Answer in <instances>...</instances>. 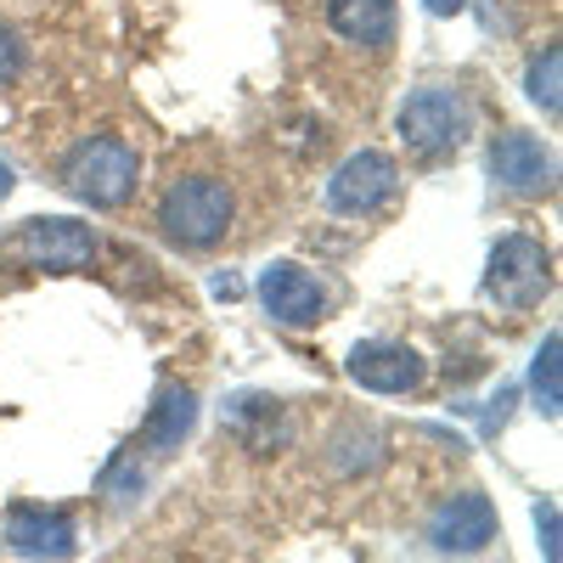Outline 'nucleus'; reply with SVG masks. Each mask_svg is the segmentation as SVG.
I'll return each instance as SVG.
<instances>
[{
    "label": "nucleus",
    "instance_id": "10",
    "mask_svg": "<svg viewBox=\"0 0 563 563\" xmlns=\"http://www.w3.org/2000/svg\"><path fill=\"white\" fill-rule=\"evenodd\" d=\"M7 541H12V552H23V558H52V563L74 558V547H79L68 512L34 507V501H18V507L7 512Z\"/></svg>",
    "mask_w": 563,
    "mask_h": 563
},
{
    "label": "nucleus",
    "instance_id": "21",
    "mask_svg": "<svg viewBox=\"0 0 563 563\" xmlns=\"http://www.w3.org/2000/svg\"><path fill=\"white\" fill-rule=\"evenodd\" d=\"M0 192H12V169L7 164H0Z\"/></svg>",
    "mask_w": 563,
    "mask_h": 563
},
{
    "label": "nucleus",
    "instance_id": "20",
    "mask_svg": "<svg viewBox=\"0 0 563 563\" xmlns=\"http://www.w3.org/2000/svg\"><path fill=\"white\" fill-rule=\"evenodd\" d=\"M422 7H429L434 18H451V12H462V7H467V0H422Z\"/></svg>",
    "mask_w": 563,
    "mask_h": 563
},
{
    "label": "nucleus",
    "instance_id": "19",
    "mask_svg": "<svg viewBox=\"0 0 563 563\" xmlns=\"http://www.w3.org/2000/svg\"><path fill=\"white\" fill-rule=\"evenodd\" d=\"M214 299H243V282L238 276H214Z\"/></svg>",
    "mask_w": 563,
    "mask_h": 563
},
{
    "label": "nucleus",
    "instance_id": "16",
    "mask_svg": "<svg viewBox=\"0 0 563 563\" xmlns=\"http://www.w3.org/2000/svg\"><path fill=\"white\" fill-rule=\"evenodd\" d=\"M536 536H541L547 563H563V558H558V501H552V496H541V501H536Z\"/></svg>",
    "mask_w": 563,
    "mask_h": 563
},
{
    "label": "nucleus",
    "instance_id": "1",
    "mask_svg": "<svg viewBox=\"0 0 563 563\" xmlns=\"http://www.w3.org/2000/svg\"><path fill=\"white\" fill-rule=\"evenodd\" d=\"M135 180H141V153L130 147L124 135L79 141L74 158L63 164V186H68L79 203H90V209H119V203H130Z\"/></svg>",
    "mask_w": 563,
    "mask_h": 563
},
{
    "label": "nucleus",
    "instance_id": "8",
    "mask_svg": "<svg viewBox=\"0 0 563 563\" xmlns=\"http://www.w3.org/2000/svg\"><path fill=\"white\" fill-rule=\"evenodd\" d=\"M344 366H350V378H355L361 389H372V395H406V389L422 384V372H429L417 350H406V344H384V339L355 344Z\"/></svg>",
    "mask_w": 563,
    "mask_h": 563
},
{
    "label": "nucleus",
    "instance_id": "12",
    "mask_svg": "<svg viewBox=\"0 0 563 563\" xmlns=\"http://www.w3.org/2000/svg\"><path fill=\"white\" fill-rule=\"evenodd\" d=\"M327 23L350 45H389L395 40V0H327Z\"/></svg>",
    "mask_w": 563,
    "mask_h": 563
},
{
    "label": "nucleus",
    "instance_id": "7",
    "mask_svg": "<svg viewBox=\"0 0 563 563\" xmlns=\"http://www.w3.org/2000/svg\"><path fill=\"white\" fill-rule=\"evenodd\" d=\"M260 299H265V310H271L282 327H310V321H321V310H327L321 276L305 271V265H294V260H276V265L260 271Z\"/></svg>",
    "mask_w": 563,
    "mask_h": 563
},
{
    "label": "nucleus",
    "instance_id": "2",
    "mask_svg": "<svg viewBox=\"0 0 563 563\" xmlns=\"http://www.w3.org/2000/svg\"><path fill=\"white\" fill-rule=\"evenodd\" d=\"M231 214H238V203H231V186L214 180V175H186L175 180L164 192V231L180 243V249H214L225 231H231Z\"/></svg>",
    "mask_w": 563,
    "mask_h": 563
},
{
    "label": "nucleus",
    "instance_id": "4",
    "mask_svg": "<svg viewBox=\"0 0 563 563\" xmlns=\"http://www.w3.org/2000/svg\"><path fill=\"white\" fill-rule=\"evenodd\" d=\"M552 288V260L536 238H501L490 249V265H485V294L501 305V310H530L541 305Z\"/></svg>",
    "mask_w": 563,
    "mask_h": 563
},
{
    "label": "nucleus",
    "instance_id": "17",
    "mask_svg": "<svg viewBox=\"0 0 563 563\" xmlns=\"http://www.w3.org/2000/svg\"><path fill=\"white\" fill-rule=\"evenodd\" d=\"M102 490H108V496H135V490H141V467H135V456H113Z\"/></svg>",
    "mask_w": 563,
    "mask_h": 563
},
{
    "label": "nucleus",
    "instance_id": "5",
    "mask_svg": "<svg viewBox=\"0 0 563 563\" xmlns=\"http://www.w3.org/2000/svg\"><path fill=\"white\" fill-rule=\"evenodd\" d=\"M7 254L29 271H79L97 254V238H90V225L52 214V220H23L18 238L7 243Z\"/></svg>",
    "mask_w": 563,
    "mask_h": 563
},
{
    "label": "nucleus",
    "instance_id": "13",
    "mask_svg": "<svg viewBox=\"0 0 563 563\" xmlns=\"http://www.w3.org/2000/svg\"><path fill=\"white\" fill-rule=\"evenodd\" d=\"M192 422H198V395L192 389H164L158 406L147 411V422H141V445H147L153 456L180 451V440L192 434Z\"/></svg>",
    "mask_w": 563,
    "mask_h": 563
},
{
    "label": "nucleus",
    "instance_id": "3",
    "mask_svg": "<svg viewBox=\"0 0 563 563\" xmlns=\"http://www.w3.org/2000/svg\"><path fill=\"white\" fill-rule=\"evenodd\" d=\"M400 135L417 158H445L451 147H462L467 135V102L456 97L451 85H422L400 102Z\"/></svg>",
    "mask_w": 563,
    "mask_h": 563
},
{
    "label": "nucleus",
    "instance_id": "11",
    "mask_svg": "<svg viewBox=\"0 0 563 563\" xmlns=\"http://www.w3.org/2000/svg\"><path fill=\"white\" fill-rule=\"evenodd\" d=\"M490 175L507 186V192H525V198L547 192L552 186V153L525 130H501L490 141Z\"/></svg>",
    "mask_w": 563,
    "mask_h": 563
},
{
    "label": "nucleus",
    "instance_id": "18",
    "mask_svg": "<svg viewBox=\"0 0 563 563\" xmlns=\"http://www.w3.org/2000/svg\"><path fill=\"white\" fill-rule=\"evenodd\" d=\"M18 74H23V40H18L7 23H0V85L18 79Z\"/></svg>",
    "mask_w": 563,
    "mask_h": 563
},
{
    "label": "nucleus",
    "instance_id": "15",
    "mask_svg": "<svg viewBox=\"0 0 563 563\" xmlns=\"http://www.w3.org/2000/svg\"><path fill=\"white\" fill-rule=\"evenodd\" d=\"M558 68H563V52H558V45H547V52L530 63V74H525L530 102H536L547 119H558Z\"/></svg>",
    "mask_w": 563,
    "mask_h": 563
},
{
    "label": "nucleus",
    "instance_id": "14",
    "mask_svg": "<svg viewBox=\"0 0 563 563\" xmlns=\"http://www.w3.org/2000/svg\"><path fill=\"white\" fill-rule=\"evenodd\" d=\"M558 355H563V339L558 333H547L541 339V350H536V361H530V389H536V406H541V417H558Z\"/></svg>",
    "mask_w": 563,
    "mask_h": 563
},
{
    "label": "nucleus",
    "instance_id": "9",
    "mask_svg": "<svg viewBox=\"0 0 563 563\" xmlns=\"http://www.w3.org/2000/svg\"><path fill=\"white\" fill-rule=\"evenodd\" d=\"M429 541H434L440 552H456V558H467V552H485V547L496 541V507H490V496H479V490H462V496H451V501L434 512Z\"/></svg>",
    "mask_w": 563,
    "mask_h": 563
},
{
    "label": "nucleus",
    "instance_id": "6",
    "mask_svg": "<svg viewBox=\"0 0 563 563\" xmlns=\"http://www.w3.org/2000/svg\"><path fill=\"white\" fill-rule=\"evenodd\" d=\"M395 186H400L395 158L378 153V147H361L333 169V180H327V209L333 214H372L395 198Z\"/></svg>",
    "mask_w": 563,
    "mask_h": 563
}]
</instances>
